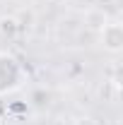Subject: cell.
Returning <instances> with one entry per match:
<instances>
[{
  "mask_svg": "<svg viewBox=\"0 0 123 125\" xmlns=\"http://www.w3.org/2000/svg\"><path fill=\"white\" fill-rule=\"evenodd\" d=\"M101 36V46L106 48L109 53H121L123 48V27L121 22H106L104 29L99 31Z\"/></svg>",
  "mask_w": 123,
  "mask_h": 125,
  "instance_id": "cell-1",
  "label": "cell"
},
{
  "mask_svg": "<svg viewBox=\"0 0 123 125\" xmlns=\"http://www.w3.org/2000/svg\"><path fill=\"white\" fill-rule=\"evenodd\" d=\"M22 31V27H19V19L17 17H0V36L2 39H7V41H12V39H17V34Z\"/></svg>",
  "mask_w": 123,
  "mask_h": 125,
  "instance_id": "cell-2",
  "label": "cell"
},
{
  "mask_svg": "<svg viewBox=\"0 0 123 125\" xmlns=\"http://www.w3.org/2000/svg\"><path fill=\"white\" fill-rule=\"evenodd\" d=\"M106 22H109V15L104 10H87L85 12V24L89 29H94V31H101Z\"/></svg>",
  "mask_w": 123,
  "mask_h": 125,
  "instance_id": "cell-3",
  "label": "cell"
},
{
  "mask_svg": "<svg viewBox=\"0 0 123 125\" xmlns=\"http://www.w3.org/2000/svg\"><path fill=\"white\" fill-rule=\"evenodd\" d=\"M75 125H99L94 118H89V115H82V118H77L75 120Z\"/></svg>",
  "mask_w": 123,
  "mask_h": 125,
  "instance_id": "cell-4",
  "label": "cell"
},
{
  "mask_svg": "<svg viewBox=\"0 0 123 125\" xmlns=\"http://www.w3.org/2000/svg\"><path fill=\"white\" fill-rule=\"evenodd\" d=\"M48 2H53V5H65L68 0H48Z\"/></svg>",
  "mask_w": 123,
  "mask_h": 125,
  "instance_id": "cell-5",
  "label": "cell"
},
{
  "mask_svg": "<svg viewBox=\"0 0 123 125\" xmlns=\"http://www.w3.org/2000/svg\"><path fill=\"white\" fill-rule=\"evenodd\" d=\"M101 2H111V0H101Z\"/></svg>",
  "mask_w": 123,
  "mask_h": 125,
  "instance_id": "cell-6",
  "label": "cell"
}]
</instances>
